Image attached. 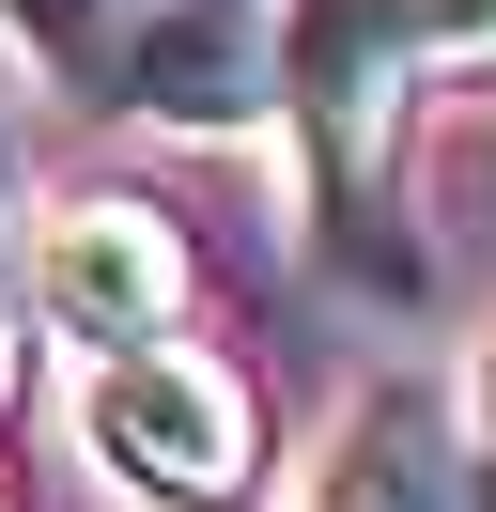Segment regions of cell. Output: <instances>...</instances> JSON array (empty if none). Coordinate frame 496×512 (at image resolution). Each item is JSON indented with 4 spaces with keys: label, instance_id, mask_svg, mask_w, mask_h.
Returning <instances> with one entry per match:
<instances>
[{
    "label": "cell",
    "instance_id": "obj_3",
    "mask_svg": "<svg viewBox=\"0 0 496 512\" xmlns=\"http://www.w3.org/2000/svg\"><path fill=\"white\" fill-rule=\"evenodd\" d=\"M31 311H47L62 342H93V357L171 342V326H186V249H171V218L124 202V187L47 202V218H31Z\"/></svg>",
    "mask_w": 496,
    "mask_h": 512
},
{
    "label": "cell",
    "instance_id": "obj_2",
    "mask_svg": "<svg viewBox=\"0 0 496 512\" xmlns=\"http://www.w3.org/2000/svg\"><path fill=\"white\" fill-rule=\"evenodd\" d=\"M279 32L295 0H109V32L78 47V78L140 125H264L279 109Z\"/></svg>",
    "mask_w": 496,
    "mask_h": 512
},
{
    "label": "cell",
    "instance_id": "obj_5",
    "mask_svg": "<svg viewBox=\"0 0 496 512\" xmlns=\"http://www.w3.org/2000/svg\"><path fill=\"white\" fill-rule=\"evenodd\" d=\"M465 435L496 450V342H481V373H465Z\"/></svg>",
    "mask_w": 496,
    "mask_h": 512
},
{
    "label": "cell",
    "instance_id": "obj_1",
    "mask_svg": "<svg viewBox=\"0 0 496 512\" xmlns=\"http://www.w3.org/2000/svg\"><path fill=\"white\" fill-rule=\"evenodd\" d=\"M78 435H93V466H109L140 512H248L264 497V404H248V373H217L202 342L93 357Z\"/></svg>",
    "mask_w": 496,
    "mask_h": 512
},
{
    "label": "cell",
    "instance_id": "obj_4",
    "mask_svg": "<svg viewBox=\"0 0 496 512\" xmlns=\"http://www.w3.org/2000/svg\"><path fill=\"white\" fill-rule=\"evenodd\" d=\"M310 512H465L450 404H434V388H372V404L341 419V450H326V481H310Z\"/></svg>",
    "mask_w": 496,
    "mask_h": 512
}]
</instances>
